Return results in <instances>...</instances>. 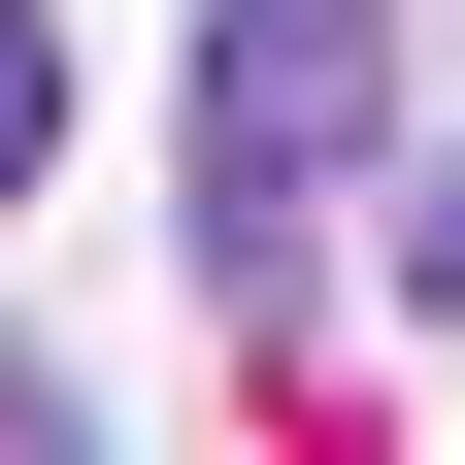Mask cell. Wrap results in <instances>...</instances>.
<instances>
[{"label":"cell","mask_w":465,"mask_h":465,"mask_svg":"<svg viewBox=\"0 0 465 465\" xmlns=\"http://www.w3.org/2000/svg\"><path fill=\"white\" fill-rule=\"evenodd\" d=\"M366 166H399V0H200V300L232 332L332 266Z\"/></svg>","instance_id":"6da1fadb"},{"label":"cell","mask_w":465,"mask_h":465,"mask_svg":"<svg viewBox=\"0 0 465 465\" xmlns=\"http://www.w3.org/2000/svg\"><path fill=\"white\" fill-rule=\"evenodd\" d=\"M34 134H67V34H34V0H0V200H34Z\"/></svg>","instance_id":"7a4b0ae2"}]
</instances>
